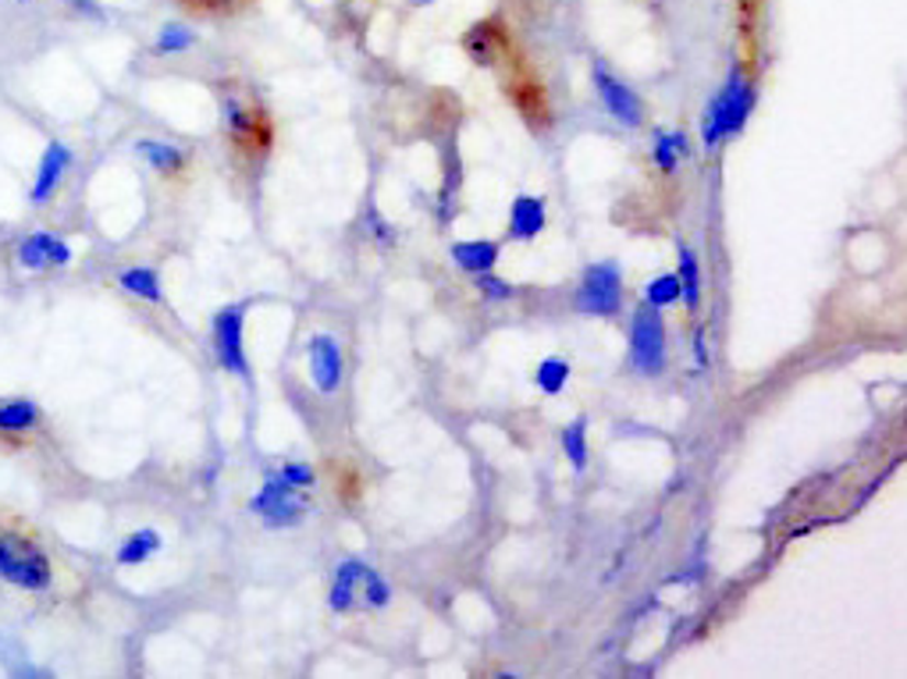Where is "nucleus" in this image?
<instances>
[{
    "label": "nucleus",
    "instance_id": "f257e3e1",
    "mask_svg": "<svg viewBox=\"0 0 907 679\" xmlns=\"http://www.w3.org/2000/svg\"><path fill=\"white\" fill-rule=\"evenodd\" d=\"M0 583L29 598L57 591V563L47 541L25 516L0 509Z\"/></svg>",
    "mask_w": 907,
    "mask_h": 679
},
{
    "label": "nucleus",
    "instance_id": "f03ea898",
    "mask_svg": "<svg viewBox=\"0 0 907 679\" xmlns=\"http://www.w3.org/2000/svg\"><path fill=\"white\" fill-rule=\"evenodd\" d=\"M751 108H754V82L744 75V68L733 65L730 75H726V86L708 100V108L701 114V143L708 154H716V146L722 140H730V135L744 129Z\"/></svg>",
    "mask_w": 907,
    "mask_h": 679
},
{
    "label": "nucleus",
    "instance_id": "7ed1b4c3",
    "mask_svg": "<svg viewBox=\"0 0 907 679\" xmlns=\"http://www.w3.org/2000/svg\"><path fill=\"white\" fill-rule=\"evenodd\" d=\"M221 118H224V129H229V140L235 149H242V154H267L270 122H267L264 108L242 100L232 89V93L221 97Z\"/></svg>",
    "mask_w": 907,
    "mask_h": 679
},
{
    "label": "nucleus",
    "instance_id": "20e7f679",
    "mask_svg": "<svg viewBox=\"0 0 907 679\" xmlns=\"http://www.w3.org/2000/svg\"><path fill=\"white\" fill-rule=\"evenodd\" d=\"M250 512H256L270 531H285V526H296L307 520V498L299 494V488L285 485V477L275 470L267 474L264 488L250 498Z\"/></svg>",
    "mask_w": 907,
    "mask_h": 679
},
{
    "label": "nucleus",
    "instance_id": "39448f33",
    "mask_svg": "<svg viewBox=\"0 0 907 679\" xmlns=\"http://www.w3.org/2000/svg\"><path fill=\"white\" fill-rule=\"evenodd\" d=\"M242 331H246V303L221 307L210 321V342H214L218 364L250 381V359H246V342H242Z\"/></svg>",
    "mask_w": 907,
    "mask_h": 679
},
{
    "label": "nucleus",
    "instance_id": "423d86ee",
    "mask_svg": "<svg viewBox=\"0 0 907 679\" xmlns=\"http://www.w3.org/2000/svg\"><path fill=\"white\" fill-rule=\"evenodd\" d=\"M630 364L644 377H659L665 370V321L662 310L641 307L630 324Z\"/></svg>",
    "mask_w": 907,
    "mask_h": 679
},
{
    "label": "nucleus",
    "instance_id": "0eeeda50",
    "mask_svg": "<svg viewBox=\"0 0 907 679\" xmlns=\"http://www.w3.org/2000/svg\"><path fill=\"white\" fill-rule=\"evenodd\" d=\"M577 310L591 316H616L623 310V278L616 264H595L584 270L577 289Z\"/></svg>",
    "mask_w": 907,
    "mask_h": 679
},
{
    "label": "nucleus",
    "instance_id": "6e6552de",
    "mask_svg": "<svg viewBox=\"0 0 907 679\" xmlns=\"http://www.w3.org/2000/svg\"><path fill=\"white\" fill-rule=\"evenodd\" d=\"M71 164H75V154H71L68 143L51 140L47 146H43L40 164H36V175H33V186H29V203H33V207H47L54 196L60 192V182L68 178Z\"/></svg>",
    "mask_w": 907,
    "mask_h": 679
},
{
    "label": "nucleus",
    "instance_id": "1a4fd4ad",
    "mask_svg": "<svg viewBox=\"0 0 907 679\" xmlns=\"http://www.w3.org/2000/svg\"><path fill=\"white\" fill-rule=\"evenodd\" d=\"M595 93L601 100V108L609 111L619 125H630V129H641L644 125V103L641 97L633 93V89L616 79V75L605 68L601 62H595Z\"/></svg>",
    "mask_w": 907,
    "mask_h": 679
},
{
    "label": "nucleus",
    "instance_id": "9d476101",
    "mask_svg": "<svg viewBox=\"0 0 907 679\" xmlns=\"http://www.w3.org/2000/svg\"><path fill=\"white\" fill-rule=\"evenodd\" d=\"M43 434V410L36 399H0V445L22 448Z\"/></svg>",
    "mask_w": 907,
    "mask_h": 679
},
{
    "label": "nucleus",
    "instance_id": "9b49d317",
    "mask_svg": "<svg viewBox=\"0 0 907 679\" xmlns=\"http://www.w3.org/2000/svg\"><path fill=\"white\" fill-rule=\"evenodd\" d=\"M14 260H19L22 270H54V267H68L75 260V249L60 235L40 229V232H29L22 243L14 246Z\"/></svg>",
    "mask_w": 907,
    "mask_h": 679
},
{
    "label": "nucleus",
    "instance_id": "f8f14e48",
    "mask_svg": "<svg viewBox=\"0 0 907 679\" xmlns=\"http://www.w3.org/2000/svg\"><path fill=\"white\" fill-rule=\"evenodd\" d=\"M307 356H310L313 388L324 391V396L339 391V385H342V349H339L335 335H313L307 342Z\"/></svg>",
    "mask_w": 907,
    "mask_h": 679
},
{
    "label": "nucleus",
    "instance_id": "ddd939ff",
    "mask_svg": "<svg viewBox=\"0 0 907 679\" xmlns=\"http://www.w3.org/2000/svg\"><path fill=\"white\" fill-rule=\"evenodd\" d=\"M370 566L363 563V558H345V563L335 566V580H331V598H328V605L331 612H350L356 601H360V580H363V572H367Z\"/></svg>",
    "mask_w": 907,
    "mask_h": 679
},
{
    "label": "nucleus",
    "instance_id": "4468645a",
    "mask_svg": "<svg viewBox=\"0 0 907 679\" xmlns=\"http://www.w3.org/2000/svg\"><path fill=\"white\" fill-rule=\"evenodd\" d=\"M544 232V200L538 196H517L509 210V235L520 243H531Z\"/></svg>",
    "mask_w": 907,
    "mask_h": 679
},
{
    "label": "nucleus",
    "instance_id": "2eb2a0df",
    "mask_svg": "<svg viewBox=\"0 0 907 679\" xmlns=\"http://www.w3.org/2000/svg\"><path fill=\"white\" fill-rule=\"evenodd\" d=\"M135 154H140L150 168L164 178H175L186 171V154L175 146V143H164V140H140L135 143Z\"/></svg>",
    "mask_w": 907,
    "mask_h": 679
},
{
    "label": "nucleus",
    "instance_id": "dca6fc26",
    "mask_svg": "<svg viewBox=\"0 0 907 679\" xmlns=\"http://www.w3.org/2000/svg\"><path fill=\"white\" fill-rule=\"evenodd\" d=\"M512 103L520 108V114L531 122L534 129H549L552 125V111H549V97L538 82H512L509 89Z\"/></svg>",
    "mask_w": 907,
    "mask_h": 679
},
{
    "label": "nucleus",
    "instance_id": "f3484780",
    "mask_svg": "<svg viewBox=\"0 0 907 679\" xmlns=\"http://www.w3.org/2000/svg\"><path fill=\"white\" fill-rule=\"evenodd\" d=\"M161 548H164V537L154 531V526H143V531H135V534H129L125 541H121L118 552H114V563L118 566H143Z\"/></svg>",
    "mask_w": 907,
    "mask_h": 679
},
{
    "label": "nucleus",
    "instance_id": "a211bd4d",
    "mask_svg": "<svg viewBox=\"0 0 907 679\" xmlns=\"http://www.w3.org/2000/svg\"><path fill=\"white\" fill-rule=\"evenodd\" d=\"M452 260H456V267L466 270V275H488L498 264V243H484V238H477V243H456L452 246Z\"/></svg>",
    "mask_w": 907,
    "mask_h": 679
},
{
    "label": "nucleus",
    "instance_id": "6ab92c4d",
    "mask_svg": "<svg viewBox=\"0 0 907 679\" xmlns=\"http://www.w3.org/2000/svg\"><path fill=\"white\" fill-rule=\"evenodd\" d=\"M118 285L143 303H164V285L154 267H125L118 275Z\"/></svg>",
    "mask_w": 907,
    "mask_h": 679
},
{
    "label": "nucleus",
    "instance_id": "aec40b11",
    "mask_svg": "<svg viewBox=\"0 0 907 679\" xmlns=\"http://www.w3.org/2000/svg\"><path fill=\"white\" fill-rule=\"evenodd\" d=\"M679 299L687 303V310L694 313L701 307V264H698V253L690 246H679Z\"/></svg>",
    "mask_w": 907,
    "mask_h": 679
},
{
    "label": "nucleus",
    "instance_id": "412c9836",
    "mask_svg": "<svg viewBox=\"0 0 907 679\" xmlns=\"http://www.w3.org/2000/svg\"><path fill=\"white\" fill-rule=\"evenodd\" d=\"M690 154V143L684 132H655V146H652V157H655V168L662 175H673L679 168V160Z\"/></svg>",
    "mask_w": 907,
    "mask_h": 679
},
{
    "label": "nucleus",
    "instance_id": "4be33fe9",
    "mask_svg": "<svg viewBox=\"0 0 907 679\" xmlns=\"http://www.w3.org/2000/svg\"><path fill=\"white\" fill-rule=\"evenodd\" d=\"M498 47H502V33H498L491 22H477L471 33H466V54H471L477 65H495Z\"/></svg>",
    "mask_w": 907,
    "mask_h": 679
},
{
    "label": "nucleus",
    "instance_id": "5701e85b",
    "mask_svg": "<svg viewBox=\"0 0 907 679\" xmlns=\"http://www.w3.org/2000/svg\"><path fill=\"white\" fill-rule=\"evenodd\" d=\"M196 47V33L186 25V22H168L161 25V33L154 40V54L161 57H172V54H186Z\"/></svg>",
    "mask_w": 907,
    "mask_h": 679
},
{
    "label": "nucleus",
    "instance_id": "b1692460",
    "mask_svg": "<svg viewBox=\"0 0 907 679\" xmlns=\"http://www.w3.org/2000/svg\"><path fill=\"white\" fill-rule=\"evenodd\" d=\"M563 452L573 466V474H584L587 470V420L577 416L573 424L563 431Z\"/></svg>",
    "mask_w": 907,
    "mask_h": 679
},
{
    "label": "nucleus",
    "instance_id": "393cba45",
    "mask_svg": "<svg viewBox=\"0 0 907 679\" xmlns=\"http://www.w3.org/2000/svg\"><path fill=\"white\" fill-rule=\"evenodd\" d=\"M534 381H538V388L544 391V396H558V391H563L566 381H569V364L566 359H558V356L541 359Z\"/></svg>",
    "mask_w": 907,
    "mask_h": 679
},
{
    "label": "nucleus",
    "instance_id": "a878e982",
    "mask_svg": "<svg viewBox=\"0 0 907 679\" xmlns=\"http://www.w3.org/2000/svg\"><path fill=\"white\" fill-rule=\"evenodd\" d=\"M644 303L655 307V310H665L679 303V278L676 275H659L644 285Z\"/></svg>",
    "mask_w": 907,
    "mask_h": 679
},
{
    "label": "nucleus",
    "instance_id": "bb28decb",
    "mask_svg": "<svg viewBox=\"0 0 907 679\" xmlns=\"http://www.w3.org/2000/svg\"><path fill=\"white\" fill-rule=\"evenodd\" d=\"M360 601H363L367 609H385V605H388V601H391V587L385 583L381 572H374V569L363 572V580H360Z\"/></svg>",
    "mask_w": 907,
    "mask_h": 679
},
{
    "label": "nucleus",
    "instance_id": "cd10ccee",
    "mask_svg": "<svg viewBox=\"0 0 907 679\" xmlns=\"http://www.w3.org/2000/svg\"><path fill=\"white\" fill-rule=\"evenodd\" d=\"M477 278V292L484 296V299H498V303H502V299H512L517 292H512V285L509 281H502V278H495L491 270L488 275H474Z\"/></svg>",
    "mask_w": 907,
    "mask_h": 679
},
{
    "label": "nucleus",
    "instance_id": "c85d7f7f",
    "mask_svg": "<svg viewBox=\"0 0 907 679\" xmlns=\"http://www.w3.org/2000/svg\"><path fill=\"white\" fill-rule=\"evenodd\" d=\"M278 474L285 477V485H292V488H299V491L313 488V480H317V474L310 470L307 463H285Z\"/></svg>",
    "mask_w": 907,
    "mask_h": 679
},
{
    "label": "nucleus",
    "instance_id": "c756f323",
    "mask_svg": "<svg viewBox=\"0 0 907 679\" xmlns=\"http://www.w3.org/2000/svg\"><path fill=\"white\" fill-rule=\"evenodd\" d=\"M367 229H370V238H377L381 246H391L396 243V229L381 218V210H377L374 203L367 207Z\"/></svg>",
    "mask_w": 907,
    "mask_h": 679
},
{
    "label": "nucleus",
    "instance_id": "7c9ffc66",
    "mask_svg": "<svg viewBox=\"0 0 907 679\" xmlns=\"http://www.w3.org/2000/svg\"><path fill=\"white\" fill-rule=\"evenodd\" d=\"M178 4L192 14H229L239 0H178Z\"/></svg>",
    "mask_w": 907,
    "mask_h": 679
},
{
    "label": "nucleus",
    "instance_id": "2f4dec72",
    "mask_svg": "<svg viewBox=\"0 0 907 679\" xmlns=\"http://www.w3.org/2000/svg\"><path fill=\"white\" fill-rule=\"evenodd\" d=\"M68 4L79 11V14H86V19H97V22H103L108 19V14H103V8L97 4V0H68Z\"/></svg>",
    "mask_w": 907,
    "mask_h": 679
},
{
    "label": "nucleus",
    "instance_id": "473e14b6",
    "mask_svg": "<svg viewBox=\"0 0 907 679\" xmlns=\"http://www.w3.org/2000/svg\"><path fill=\"white\" fill-rule=\"evenodd\" d=\"M694 359H698V367H708V338H705V327L694 331Z\"/></svg>",
    "mask_w": 907,
    "mask_h": 679
},
{
    "label": "nucleus",
    "instance_id": "72a5a7b5",
    "mask_svg": "<svg viewBox=\"0 0 907 679\" xmlns=\"http://www.w3.org/2000/svg\"><path fill=\"white\" fill-rule=\"evenodd\" d=\"M19 4H36V0H19Z\"/></svg>",
    "mask_w": 907,
    "mask_h": 679
}]
</instances>
